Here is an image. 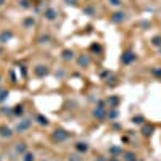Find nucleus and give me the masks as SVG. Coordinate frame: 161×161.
Masks as SVG:
<instances>
[{
	"label": "nucleus",
	"instance_id": "4",
	"mask_svg": "<svg viewBox=\"0 0 161 161\" xmlns=\"http://www.w3.org/2000/svg\"><path fill=\"white\" fill-rule=\"evenodd\" d=\"M94 114L97 116V118H103V111H102V108L98 106V110H95V111H94Z\"/></svg>",
	"mask_w": 161,
	"mask_h": 161
},
{
	"label": "nucleus",
	"instance_id": "7",
	"mask_svg": "<svg viewBox=\"0 0 161 161\" xmlns=\"http://www.w3.org/2000/svg\"><path fill=\"white\" fill-rule=\"evenodd\" d=\"M77 145H79V147H77V148H79V150H87V145H85V143H77Z\"/></svg>",
	"mask_w": 161,
	"mask_h": 161
},
{
	"label": "nucleus",
	"instance_id": "12",
	"mask_svg": "<svg viewBox=\"0 0 161 161\" xmlns=\"http://www.w3.org/2000/svg\"><path fill=\"white\" fill-rule=\"evenodd\" d=\"M32 159H34V156H32V155H28V156H26V159H24V161H32Z\"/></svg>",
	"mask_w": 161,
	"mask_h": 161
},
{
	"label": "nucleus",
	"instance_id": "8",
	"mask_svg": "<svg viewBox=\"0 0 161 161\" xmlns=\"http://www.w3.org/2000/svg\"><path fill=\"white\" fill-rule=\"evenodd\" d=\"M132 121H134V123H137V124H140V123H142L143 119H142V116H137V118H134Z\"/></svg>",
	"mask_w": 161,
	"mask_h": 161
},
{
	"label": "nucleus",
	"instance_id": "3",
	"mask_svg": "<svg viewBox=\"0 0 161 161\" xmlns=\"http://www.w3.org/2000/svg\"><path fill=\"white\" fill-rule=\"evenodd\" d=\"M123 19H124V13H116L113 16V21H123Z\"/></svg>",
	"mask_w": 161,
	"mask_h": 161
},
{
	"label": "nucleus",
	"instance_id": "2",
	"mask_svg": "<svg viewBox=\"0 0 161 161\" xmlns=\"http://www.w3.org/2000/svg\"><path fill=\"white\" fill-rule=\"evenodd\" d=\"M151 132H153V127H150V126L143 127V135H151Z\"/></svg>",
	"mask_w": 161,
	"mask_h": 161
},
{
	"label": "nucleus",
	"instance_id": "9",
	"mask_svg": "<svg viewBox=\"0 0 161 161\" xmlns=\"http://www.w3.org/2000/svg\"><path fill=\"white\" fill-rule=\"evenodd\" d=\"M153 43H155V45H159V43H161V37H155L153 39Z\"/></svg>",
	"mask_w": 161,
	"mask_h": 161
},
{
	"label": "nucleus",
	"instance_id": "16",
	"mask_svg": "<svg viewBox=\"0 0 161 161\" xmlns=\"http://www.w3.org/2000/svg\"><path fill=\"white\" fill-rule=\"evenodd\" d=\"M2 3H3V0H0V5H2Z\"/></svg>",
	"mask_w": 161,
	"mask_h": 161
},
{
	"label": "nucleus",
	"instance_id": "15",
	"mask_svg": "<svg viewBox=\"0 0 161 161\" xmlns=\"http://www.w3.org/2000/svg\"><path fill=\"white\" fill-rule=\"evenodd\" d=\"M68 2H71V3H74V2H76V0H68Z\"/></svg>",
	"mask_w": 161,
	"mask_h": 161
},
{
	"label": "nucleus",
	"instance_id": "5",
	"mask_svg": "<svg viewBox=\"0 0 161 161\" xmlns=\"http://www.w3.org/2000/svg\"><path fill=\"white\" fill-rule=\"evenodd\" d=\"M56 139H66V134H63V130H56Z\"/></svg>",
	"mask_w": 161,
	"mask_h": 161
},
{
	"label": "nucleus",
	"instance_id": "11",
	"mask_svg": "<svg viewBox=\"0 0 161 161\" xmlns=\"http://www.w3.org/2000/svg\"><path fill=\"white\" fill-rule=\"evenodd\" d=\"M79 63H81V64H87V63H89V60H87V58H81Z\"/></svg>",
	"mask_w": 161,
	"mask_h": 161
},
{
	"label": "nucleus",
	"instance_id": "1",
	"mask_svg": "<svg viewBox=\"0 0 161 161\" xmlns=\"http://www.w3.org/2000/svg\"><path fill=\"white\" fill-rule=\"evenodd\" d=\"M134 58H135V55L130 53V52H127V53H124V56H123V61H124V63H130Z\"/></svg>",
	"mask_w": 161,
	"mask_h": 161
},
{
	"label": "nucleus",
	"instance_id": "14",
	"mask_svg": "<svg viewBox=\"0 0 161 161\" xmlns=\"http://www.w3.org/2000/svg\"><path fill=\"white\" fill-rule=\"evenodd\" d=\"M110 161H118V159H116V158H111V159H110Z\"/></svg>",
	"mask_w": 161,
	"mask_h": 161
},
{
	"label": "nucleus",
	"instance_id": "6",
	"mask_svg": "<svg viewBox=\"0 0 161 161\" xmlns=\"http://www.w3.org/2000/svg\"><path fill=\"white\" fill-rule=\"evenodd\" d=\"M47 18H49V19H53V18H55V11H53V10H49V11H47Z\"/></svg>",
	"mask_w": 161,
	"mask_h": 161
},
{
	"label": "nucleus",
	"instance_id": "13",
	"mask_svg": "<svg viewBox=\"0 0 161 161\" xmlns=\"http://www.w3.org/2000/svg\"><path fill=\"white\" fill-rule=\"evenodd\" d=\"M43 73H47V69H37V74H40V76H42Z\"/></svg>",
	"mask_w": 161,
	"mask_h": 161
},
{
	"label": "nucleus",
	"instance_id": "10",
	"mask_svg": "<svg viewBox=\"0 0 161 161\" xmlns=\"http://www.w3.org/2000/svg\"><path fill=\"white\" fill-rule=\"evenodd\" d=\"M110 2H111V5H116V7L121 5V2H119V0H110Z\"/></svg>",
	"mask_w": 161,
	"mask_h": 161
}]
</instances>
